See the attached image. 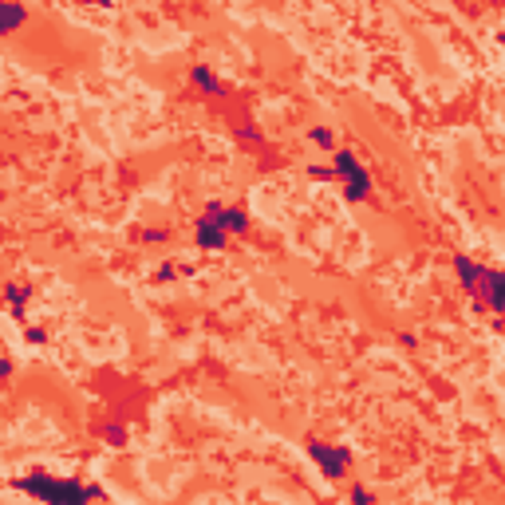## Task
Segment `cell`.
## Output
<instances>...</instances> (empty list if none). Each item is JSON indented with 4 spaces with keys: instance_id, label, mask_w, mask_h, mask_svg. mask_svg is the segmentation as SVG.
Segmentation results:
<instances>
[{
    "instance_id": "obj_1",
    "label": "cell",
    "mask_w": 505,
    "mask_h": 505,
    "mask_svg": "<svg viewBox=\"0 0 505 505\" xmlns=\"http://www.w3.org/2000/svg\"><path fill=\"white\" fill-rule=\"evenodd\" d=\"M454 273H458V280H462L466 292H474L494 316H505V273L485 268V265H474L466 253H458L454 257Z\"/></svg>"
},
{
    "instance_id": "obj_2",
    "label": "cell",
    "mask_w": 505,
    "mask_h": 505,
    "mask_svg": "<svg viewBox=\"0 0 505 505\" xmlns=\"http://www.w3.org/2000/svg\"><path fill=\"white\" fill-rule=\"evenodd\" d=\"M24 494L40 497L48 505H80L91 501V497H107L99 485H83V482H71V478H56V474H32L24 478Z\"/></svg>"
},
{
    "instance_id": "obj_3",
    "label": "cell",
    "mask_w": 505,
    "mask_h": 505,
    "mask_svg": "<svg viewBox=\"0 0 505 505\" xmlns=\"http://www.w3.org/2000/svg\"><path fill=\"white\" fill-rule=\"evenodd\" d=\"M332 166H336V178L344 186V198L347 201H363L371 194V174L363 170V162L351 154V150H336L332 154Z\"/></svg>"
},
{
    "instance_id": "obj_4",
    "label": "cell",
    "mask_w": 505,
    "mask_h": 505,
    "mask_svg": "<svg viewBox=\"0 0 505 505\" xmlns=\"http://www.w3.org/2000/svg\"><path fill=\"white\" fill-rule=\"evenodd\" d=\"M308 458L320 466L324 478H339L351 466V450L347 446H328V442H308Z\"/></svg>"
},
{
    "instance_id": "obj_5",
    "label": "cell",
    "mask_w": 505,
    "mask_h": 505,
    "mask_svg": "<svg viewBox=\"0 0 505 505\" xmlns=\"http://www.w3.org/2000/svg\"><path fill=\"white\" fill-rule=\"evenodd\" d=\"M194 241H198V249H206V253H218V249H225L229 233L213 218H209V213H201L198 229H194Z\"/></svg>"
},
{
    "instance_id": "obj_6",
    "label": "cell",
    "mask_w": 505,
    "mask_h": 505,
    "mask_svg": "<svg viewBox=\"0 0 505 505\" xmlns=\"http://www.w3.org/2000/svg\"><path fill=\"white\" fill-rule=\"evenodd\" d=\"M206 213L218 221L225 233H245V229H249V213H245V209H237V206H209Z\"/></svg>"
},
{
    "instance_id": "obj_7",
    "label": "cell",
    "mask_w": 505,
    "mask_h": 505,
    "mask_svg": "<svg viewBox=\"0 0 505 505\" xmlns=\"http://www.w3.org/2000/svg\"><path fill=\"white\" fill-rule=\"evenodd\" d=\"M189 80L198 83L201 91H209V95H221V80H218V75H213V71L206 68V63H198V68L189 71Z\"/></svg>"
},
{
    "instance_id": "obj_8",
    "label": "cell",
    "mask_w": 505,
    "mask_h": 505,
    "mask_svg": "<svg viewBox=\"0 0 505 505\" xmlns=\"http://www.w3.org/2000/svg\"><path fill=\"white\" fill-rule=\"evenodd\" d=\"M24 20H28V12L20 0H4V32H16Z\"/></svg>"
},
{
    "instance_id": "obj_9",
    "label": "cell",
    "mask_w": 505,
    "mask_h": 505,
    "mask_svg": "<svg viewBox=\"0 0 505 505\" xmlns=\"http://www.w3.org/2000/svg\"><path fill=\"white\" fill-rule=\"evenodd\" d=\"M8 304H12V312L20 316V304H24V288H8Z\"/></svg>"
},
{
    "instance_id": "obj_10",
    "label": "cell",
    "mask_w": 505,
    "mask_h": 505,
    "mask_svg": "<svg viewBox=\"0 0 505 505\" xmlns=\"http://www.w3.org/2000/svg\"><path fill=\"white\" fill-rule=\"evenodd\" d=\"M312 142L324 146V150H332V135H328V130H312Z\"/></svg>"
},
{
    "instance_id": "obj_11",
    "label": "cell",
    "mask_w": 505,
    "mask_h": 505,
    "mask_svg": "<svg viewBox=\"0 0 505 505\" xmlns=\"http://www.w3.org/2000/svg\"><path fill=\"white\" fill-rule=\"evenodd\" d=\"M351 501H371V494H367L363 485H356V490H351Z\"/></svg>"
},
{
    "instance_id": "obj_12",
    "label": "cell",
    "mask_w": 505,
    "mask_h": 505,
    "mask_svg": "<svg viewBox=\"0 0 505 505\" xmlns=\"http://www.w3.org/2000/svg\"><path fill=\"white\" fill-rule=\"evenodd\" d=\"M91 4H103V8H111V4H115V0H91Z\"/></svg>"
},
{
    "instance_id": "obj_13",
    "label": "cell",
    "mask_w": 505,
    "mask_h": 505,
    "mask_svg": "<svg viewBox=\"0 0 505 505\" xmlns=\"http://www.w3.org/2000/svg\"><path fill=\"white\" fill-rule=\"evenodd\" d=\"M501 44H505V32H501Z\"/></svg>"
}]
</instances>
